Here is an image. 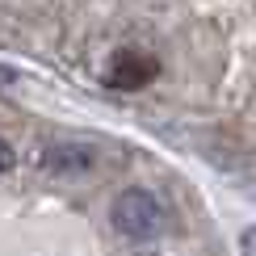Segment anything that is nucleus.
Here are the masks:
<instances>
[{"mask_svg": "<svg viewBox=\"0 0 256 256\" xmlns=\"http://www.w3.org/2000/svg\"><path fill=\"white\" fill-rule=\"evenodd\" d=\"M13 168V147H8V138H0V172H8Z\"/></svg>", "mask_w": 256, "mask_h": 256, "instance_id": "obj_4", "label": "nucleus"}, {"mask_svg": "<svg viewBox=\"0 0 256 256\" xmlns=\"http://www.w3.org/2000/svg\"><path fill=\"white\" fill-rule=\"evenodd\" d=\"M110 218H114V227H118L126 240H156L160 231H164V222H168L160 198H152L147 189H126V194H118Z\"/></svg>", "mask_w": 256, "mask_h": 256, "instance_id": "obj_1", "label": "nucleus"}, {"mask_svg": "<svg viewBox=\"0 0 256 256\" xmlns=\"http://www.w3.org/2000/svg\"><path fill=\"white\" fill-rule=\"evenodd\" d=\"M160 72V63L152 55H143V50H118V55L110 59V80L114 88H143V84H152Z\"/></svg>", "mask_w": 256, "mask_h": 256, "instance_id": "obj_2", "label": "nucleus"}, {"mask_svg": "<svg viewBox=\"0 0 256 256\" xmlns=\"http://www.w3.org/2000/svg\"><path fill=\"white\" fill-rule=\"evenodd\" d=\"M92 164H97V152L88 143H55L42 156V168L50 176H84L92 172Z\"/></svg>", "mask_w": 256, "mask_h": 256, "instance_id": "obj_3", "label": "nucleus"}]
</instances>
